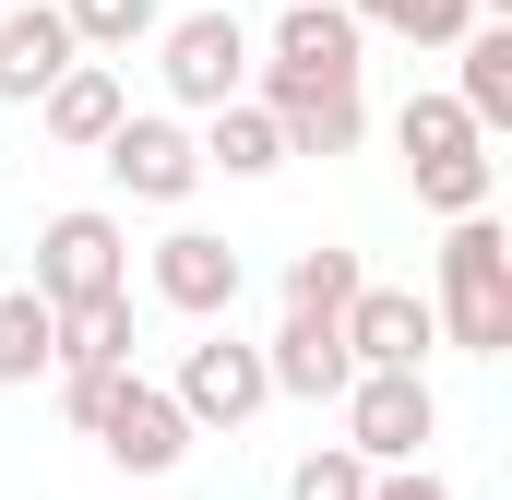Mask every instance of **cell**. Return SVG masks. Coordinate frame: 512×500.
<instances>
[{"label":"cell","instance_id":"cell-3","mask_svg":"<svg viewBox=\"0 0 512 500\" xmlns=\"http://www.w3.org/2000/svg\"><path fill=\"white\" fill-rule=\"evenodd\" d=\"M393 143H405V179H417L429 215H477V203H489V131L465 120L453 96H405Z\"/></svg>","mask_w":512,"mask_h":500},{"label":"cell","instance_id":"cell-17","mask_svg":"<svg viewBox=\"0 0 512 500\" xmlns=\"http://www.w3.org/2000/svg\"><path fill=\"white\" fill-rule=\"evenodd\" d=\"M48 370H60V310L36 286H0V393H24Z\"/></svg>","mask_w":512,"mask_h":500},{"label":"cell","instance_id":"cell-21","mask_svg":"<svg viewBox=\"0 0 512 500\" xmlns=\"http://www.w3.org/2000/svg\"><path fill=\"white\" fill-rule=\"evenodd\" d=\"M346 298H358V250H298V262H286V310H322V322H334V310H346Z\"/></svg>","mask_w":512,"mask_h":500},{"label":"cell","instance_id":"cell-9","mask_svg":"<svg viewBox=\"0 0 512 500\" xmlns=\"http://www.w3.org/2000/svg\"><path fill=\"white\" fill-rule=\"evenodd\" d=\"M179 417L191 429H251L262 405H274V370H262V346H239V334H203V346H179Z\"/></svg>","mask_w":512,"mask_h":500},{"label":"cell","instance_id":"cell-11","mask_svg":"<svg viewBox=\"0 0 512 500\" xmlns=\"http://www.w3.org/2000/svg\"><path fill=\"white\" fill-rule=\"evenodd\" d=\"M334 322H346V358L358 370H429V346H441V310L417 286H370V274H358V298Z\"/></svg>","mask_w":512,"mask_h":500},{"label":"cell","instance_id":"cell-2","mask_svg":"<svg viewBox=\"0 0 512 500\" xmlns=\"http://www.w3.org/2000/svg\"><path fill=\"white\" fill-rule=\"evenodd\" d=\"M262 108H274V131H286V155H346L358 131H370V96H358V72L370 60H251Z\"/></svg>","mask_w":512,"mask_h":500},{"label":"cell","instance_id":"cell-22","mask_svg":"<svg viewBox=\"0 0 512 500\" xmlns=\"http://www.w3.org/2000/svg\"><path fill=\"white\" fill-rule=\"evenodd\" d=\"M108 381H120V370H60V417H72V429H96V405H108Z\"/></svg>","mask_w":512,"mask_h":500},{"label":"cell","instance_id":"cell-5","mask_svg":"<svg viewBox=\"0 0 512 500\" xmlns=\"http://www.w3.org/2000/svg\"><path fill=\"white\" fill-rule=\"evenodd\" d=\"M155 72H167V108H227V96H251V24L179 12V24H155Z\"/></svg>","mask_w":512,"mask_h":500},{"label":"cell","instance_id":"cell-23","mask_svg":"<svg viewBox=\"0 0 512 500\" xmlns=\"http://www.w3.org/2000/svg\"><path fill=\"white\" fill-rule=\"evenodd\" d=\"M370 500H453V477H429V465H382Z\"/></svg>","mask_w":512,"mask_h":500},{"label":"cell","instance_id":"cell-15","mask_svg":"<svg viewBox=\"0 0 512 500\" xmlns=\"http://www.w3.org/2000/svg\"><path fill=\"white\" fill-rule=\"evenodd\" d=\"M203 179H274L286 167V131H274V108L262 96H227V108H203Z\"/></svg>","mask_w":512,"mask_h":500},{"label":"cell","instance_id":"cell-12","mask_svg":"<svg viewBox=\"0 0 512 500\" xmlns=\"http://www.w3.org/2000/svg\"><path fill=\"white\" fill-rule=\"evenodd\" d=\"M262 370H274V393H298V405H334V393L358 381V358H346V322L286 310V322H274V346H262Z\"/></svg>","mask_w":512,"mask_h":500},{"label":"cell","instance_id":"cell-6","mask_svg":"<svg viewBox=\"0 0 512 500\" xmlns=\"http://www.w3.org/2000/svg\"><path fill=\"white\" fill-rule=\"evenodd\" d=\"M96 167L120 179V203H191L203 191V143L179 108H120V131L96 143Z\"/></svg>","mask_w":512,"mask_h":500},{"label":"cell","instance_id":"cell-14","mask_svg":"<svg viewBox=\"0 0 512 500\" xmlns=\"http://www.w3.org/2000/svg\"><path fill=\"white\" fill-rule=\"evenodd\" d=\"M60 60H84V48H72V24H60V0H24V12H0V96H12V108H36Z\"/></svg>","mask_w":512,"mask_h":500},{"label":"cell","instance_id":"cell-1","mask_svg":"<svg viewBox=\"0 0 512 500\" xmlns=\"http://www.w3.org/2000/svg\"><path fill=\"white\" fill-rule=\"evenodd\" d=\"M441 227H453V239H441V286H429L441 346L501 358V346H512V239H501L489 203H477V215H441Z\"/></svg>","mask_w":512,"mask_h":500},{"label":"cell","instance_id":"cell-7","mask_svg":"<svg viewBox=\"0 0 512 500\" xmlns=\"http://www.w3.org/2000/svg\"><path fill=\"white\" fill-rule=\"evenodd\" d=\"M84 441H96V453H108L120 477H167V465H179V453H191L203 429L179 417V393H167V381L120 370V381H108V405H96V429H84Z\"/></svg>","mask_w":512,"mask_h":500},{"label":"cell","instance_id":"cell-13","mask_svg":"<svg viewBox=\"0 0 512 500\" xmlns=\"http://www.w3.org/2000/svg\"><path fill=\"white\" fill-rule=\"evenodd\" d=\"M120 60H60V72H48V96H36V131H48V143H72V155H96V143H108V131H120Z\"/></svg>","mask_w":512,"mask_h":500},{"label":"cell","instance_id":"cell-10","mask_svg":"<svg viewBox=\"0 0 512 500\" xmlns=\"http://www.w3.org/2000/svg\"><path fill=\"white\" fill-rule=\"evenodd\" d=\"M143 286H155L179 322H227V310H239V286H251V262L215 239V227H167L155 262H143Z\"/></svg>","mask_w":512,"mask_h":500},{"label":"cell","instance_id":"cell-20","mask_svg":"<svg viewBox=\"0 0 512 500\" xmlns=\"http://www.w3.org/2000/svg\"><path fill=\"white\" fill-rule=\"evenodd\" d=\"M370 477H382V465H370L358 441H310V453L286 465V500H370Z\"/></svg>","mask_w":512,"mask_h":500},{"label":"cell","instance_id":"cell-19","mask_svg":"<svg viewBox=\"0 0 512 500\" xmlns=\"http://www.w3.org/2000/svg\"><path fill=\"white\" fill-rule=\"evenodd\" d=\"M358 24H382V36H405V48H453L465 24H477V0H346Z\"/></svg>","mask_w":512,"mask_h":500},{"label":"cell","instance_id":"cell-18","mask_svg":"<svg viewBox=\"0 0 512 500\" xmlns=\"http://www.w3.org/2000/svg\"><path fill=\"white\" fill-rule=\"evenodd\" d=\"M60 24H72L84 60H131V48L167 24V0H60Z\"/></svg>","mask_w":512,"mask_h":500},{"label":"cell","instance_id":"cell-16","mask_svg":"<svg viewBox=\"0 0 512 500\" xmlns=\"http://www.w3.org/2000/svg\"><path fill=\"white\" fill-rule=\"evenodd\" d=\"M453 60H465V72H453V108L477 131H512V24H465Z\"/></svg>","mask_w":512,"mask_h":500},{"label":"cell","instance_id":"cell-4","mask_svg":"<svg viewBox=\"0 0 512 500\" xmlns=\"http://www.w3.org/2000/svg\"><path fill=\"white\" fill-rule=\"evenodd\" d=\"M48 310H84V298H108V286H131V227L108 215V203H72V215H48L36 227V274H24Z\"/></svg>","mask_w":512,"mask_h":500},{"label":"cell","instance_id":"cell-8","mask_svg":"<svg viewBox=\"0 0 512 500\" xmlns=\"http://www.w3.org/2000/svg\"><path fill=\"white\" fill-rule=\"evenodd\" d=\"M334 405H346V441H358L370 465H417V453L441 441V393H429V370H358Z\"/></svg>","mask_w":512,"mask_h":500}]
</instances>
